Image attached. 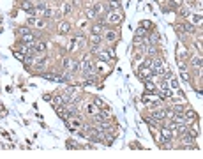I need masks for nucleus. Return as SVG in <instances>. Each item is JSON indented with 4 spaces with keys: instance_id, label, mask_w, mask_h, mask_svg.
I'll use <instances>...</instances> for the list:
<instances>
[{
    "instance_id": "f257e3e1",
    "label": "nucleus",
    "mask_w": 203,
    "mask_h": 159,
    "mask_svg": "<svg viewBox=\"0 0 203 159\" xmlns=\"http://www.w3.org/2000/svg\"><path fill=\"white\" fill-rule=\"evenodd\" d=\"M80 71L83 73V76H85V78H88V76H94V71H95V67H94V62H92L90 58L83 57V58H81V64H80Z\"/></svg>"
},
{
    "instance_id": "f03ea898",
    "label": "nucleus",
    "mask_w": 203,
    "mask_h": 159,
    "mask_svg": "<svg viewBox=\"0 0 203 159\" xmlns=\"http://www.w3.org/2000/svg\"><path fill=\"white\" fill-rule=\"evenodd\" d=\"M124 20V14H122V9H117V11H108V14H106V25H118L122 23Z\"/></svg>"
},
{
    "instance_id": "7ed1b4c3",
    "label": "nucleus",
    "mask_w": 203,
    "mask_h": 159,
    "mask_svg": "<svg viewBox=\"0 0 203 159\" xmlns=\"http://www.w3.org/2000/svg\"><path fill=\"white\" fill-rule=\"evenodd\" d=\"M164 67H166V64H164V60H162L161 57H154L152 58V73L155 76H162Z\"/></svg>"
},
{
    "instance_id": "20e7f679",
    "label": "nucleus",
    "mask_w": 203,
    "mask_h": 159,
    "mask_svg": "<svg viewBox=\"0 0 203 159\" xmlns=\"http://www.w3.org/2000/svg\"><path fill=\"white\" fill-rule=\"evenodd\" d=\"M118 32L115 30V28H104L102 30V39L106 42H115V41H118Z\"/></svg>"
},
{
    "instance_id": "39448f33",
    "label": "nucleus",
    "mask_w": 203,
    "mask_h": 159,
    "mask_svg": "<svg viewBox=\"0 0 203 159\" xmlns=\"http://www.w3.org/2000/svg\"><path fill=\"white\" fill-rule=\"evenodd\" d=\"M67 127L71 129V131H80L81 127H83V122H81V118H78V117H74V115H71L67 120Z\"/></svg>"
},
{
    "instance_id": "423d86ee",
    "label": "nucleus",
    "mask_w": 203,
    "mask_h": 159,
    "mask_svg": "<svg viewBox=\"0 0 203 159\" xmlns=\"http://www.w3.org/2000/svg\"><path fill=\"white\" fill-rule=\"evenodd\" d=\"M113 57H115V53L110 51V50H97V58H99V62H110Z\"/></svg>"
},
{
    "instance_id": "0eeeda50",
    "label": "nucleus",
    "mask_w": 203,
    "mask_h": 159,
    "mask_svg": "<svg viewBox=\"0 0 203 159\" xmlns=\"http://www.w3.org/2000/svg\"><path fill=\"white\" fill-rule=\"evenodd\" d=\"M173 138V131L168 126H162L161 127V141H171Z\"/></svg>"
},
{
    "instance_id": "6e6552de",
    "label": "nucleus",
    "mask_w": 203,
    "mask_h": 159,
    "mask_svg": "<svg viewBox=\"0 0 203 159\" xmlns=\"http://www.w3.org/2000/svg\"><path fill=\"white\" fill-rule=\"evenodd\" d=\"M28 25H34V27H37V28H44V27H46V21H44V18L30 16V18H28Z\"/></svg>"
},
{
    "instance_id": "1a4fd4ad",
    "label": "nucleus",
    "mask_w": 203,
    "mask_h": 159,
    "mask_svg": "<svg viewBox=\"0 0 203 159\" xmlns=\"http://www.w3.org/2000/svg\"><path fill=\"white\" fill-rule=\"evenodd\" d=\"M101 42H102V35H99V34H92L90 35V44H92V50L94 51L99 50V44Z\"/></svg>"
},
{
    "instance_id": "9d476101",
    "label": "nucleus",
    "mask_w": 203,
    "mask_h": 159,
    "mask_svg": "<svg viewBox=\"0 0 203 159\" xmlns=\"http://www.w3.org/2000/svg\"><path fill=\"white\" fill-rule=\"evenodd\" d=\"M32 50H34L35 55H42V53L46 51V44H44L42 41H37V39H35V41H34V46H32Z\"/></svg>"
},
{
    "instance_id": "9b49d317",
    "label": "nucleus",
    "mask_w": 203,
    "mask_h": 159,
    "mask_svg": "<svg viewBox=\"0 0 203 159\" xmlns=\"http://www.w3.org/2000/svg\"><path fill=\"white\" fill-rule=\"evenodd\" d=\"M69 30H71V23H67V21H62L60 25H58V34H62V35L69 34Z\"/></svg>"
},
{
    "instance_id": "f8f14e48",
    "label": "nucleus",
    "mask_w": 203,
    "mask_h": 159,
    "mask_svg": "<svg viewBox=\"0 0 203 159\" xmlns=\"http://www.w3.org/2000/svg\"><path fill=\"white\" fill-rule=\"evenodd\" d=\"M184 118H185V124H189V122L196 120V111H194V110H187V111L184 113Z\"/></svg>"
},
{
    "instance_id": "ddd939ff",
    "label": "nucleus",
    "mask_w": 203,
    "mask_h": 159,
    "mask_svg": "<svg viewBox=\"0 0 203 159\" xmlns=\"http://www.w3.org/2000/svg\"><path fill=\"white\" fill-rule=\"evenodd\" d=\"M104 25H106L104 21H99V23H95V25L92 27V34H99V35H101L102 30H104Z\"/></svg>"
},
{
    "instance_id": "4468645a",
    "label": "nucleus",
    "mask_w": 203,
    "mask_h": 159,
    "mask_svg": "<svg viewBox=\"0 0 203 159\" xmlns=\"http://www.w3.org/2000/svg\"><path fill=\"white\" fill-rule=\"evenodd\" d=\"M106 9H108V11H117V9H122V5H120V2H118V0H110V2H108V5H106Z\"/></svg>"
},
{
    "instance_id": "2eb2a0df",
    "label": "nucleus",
    "mask_w": 203,
    "mask_h": 159,
    "mask_svg": "<svg viewBox=\"0 0 203 159\" xmlns=\"http://www.w3.org/2000/svg\"><path fill=\"white\" fill-rule=\"evenodd\" d=\"M191 64H193V67H194V69L201 71V57H200V55L193 57V58H191Z\"/></svg>"
},
{
    "instance_id": "dca6fc26",
    "label": "nucleus",
    "mask_w": 203,
    "mask_h": 159,
    "mask_svg": "<svg viewBox=\"0 0 203 159\" xmlns=\"http://www.w3.org/2000/svg\"><path fill=\"white\" fill-rule=\"evenodd\" d=\"M92 11H94V12H95V16H97V14H102V12L106 11V7L102 5L101 2H97V4H94V5H92Z\"/></svg>"
},
{
    "instance_id": "f3484780",
    "label": "nucleus",
    "mask_w": 203,
    "mask_h": 159,
    "mask_svg": "<svg viewBox=\"0 0 203 159\" xmlns=\"http://www.w3.org/2000/svg\"><path fill=\"white\" fill-rule=\"evenodd\" d=\"M71 11H72V4L69 2V0H65L64 5H62V14H69Z\"/></svg>"
},
{
    "instance_id": "a211bd4d",
    "label": "nucleus",
    "mask_w": 203,
    "mask_h": 159,
    "mask_svg": "<svg viewBox=\"0 0 203 159\" xmlns=\"http://www.w3.org/2000/svg\"><path fill=\"white\" fill-rule=\"evenodd\" d=\"M145 88H147V92H155V85L152 80H145Z\"/></svg>"
},
{
    "instance_id": "6ab92c4d",
    "label": "nucleus",
    "mask_w": 203,
    "mask_h": 159,
    "mask_svg": "<svg viewBox=\"0 0 203 159\" xmlns=\"http://www.w3.org/2000/svg\"><path fill=\"white\" fill-rule=\"evenodd\" d=\"M134 37H136V39H145V37H147V30L140 27V28L136 30V34H134Z\"/></svg>"
},
{
    "instance_id": "aec40b11",
    "label": "nucleus",
    "mask_w": 203,
    "mask_h": 159,
    "mask_svg": "<svg viewBox=\"0 0 203 159\" xmlns=\"http://www.w3.org/2000/svg\"><path fill=\"white\" fill-rule=\"evenodd\" d=\"M87 111H88L90 115H95V113H97V106L94 104V103H90V104L87 106Z\"/></svg>"
},
{
    "instance_id": "412c9836",
    "label": "nucleus",
    "mask_w": 203,
    "mask_h": 159,
    "mask_svg": "<svg viewBox=\"0 0 203 159\" xmlns=\"http://www.w3.org/2000/svg\"><path fill=\"white\" fill-rule=\"evenodd\" d=\"M193 23L194 25H201V12H196L193 16Z\"/></svg>"
},
{
    "instance_id": "4be33fe9",
    "label": "nucleus",
    "mask_w": 203,
    "mask_h": 159,
    "mask_svg": "<svg viewBox=\"0 0 203 159\" xmlns=\"http://www.w3.org/2000/svg\"><path fill=\"white\" fill-rule=\"evenodd\" d=\"M140 27H143V28L147 30V28H152L154 23H152V21H148V20H145V21H141V23H140Z\"/></svg>"
},
{
    "instance_id": "5701e85b",
    "label": "nucleus",
    "mask_w": 203,
    "mask_h": 159,
    "mask_svg": "<svg viewBox=\"0 0 203 159\" xmlns=\"http://www.w3.org/2000/svg\"><path fill=\"white\" fill-rule=\"evenodd\" d=\"M182 28H184L185 32H194V25H193V23H184Z\"/></svg>"
},
{
    "instance_id": "b1692460",
    "label": "nucleus",
    "mask_w": 203,
    "mask_h": 159,
    "mask_svg": "<svg viewBox=\"0 0 203 159\" xmlns=\"http://www.w3.org/2000/svg\"><path fill=\"white\" fill-rule=\"evenodd\" d=\"M94 104L97 106V108H110V106L106 104V103H102L101 99H94Z\"/></svg>"
},
{
    "instance_id": "393cba45",
    "label": "nucleus",
    "mask_w": 203,
    "mask_h": 159,
    "mask_svg": "<svg viewBox=\"0 0 203 159\" xmlns=\"http://www.w3.org/2000/svg\"><path fill=\"white\" fill-rule=\"evenodd\" d=\"M87 18H88V20H94V18H95V12L92 11V7H88V9H87Z\"/></svg>"
},
{
    "instance_id": "a878e982",
    "label": "nucleus",
    "mask_w": 203,
    "mask_h": 159,
    "mask_svg": "<svg viewBox=\"0 0 203 159\" xmlns=\"http://www.w3.org/2000/svg\"><path fill=\"white\" fill-rule=\"evenodd\" d=\"M178 14H180L182 18H185V16H189V11L185 9V7H180V11H178Z\"/></svg>"
},
{
    "instance_id": "bb28decb",
    "label": "nucleus",
    "mask_w": 203,
    "mask_h": 159,
    "mask_svg": "<svg viewBox=\"0 0 203 159\" xmlns=\"http://www.w3.org/2000/svg\"><path fill=\"white\" fill-rule=\"evenodd\" d=\"M51 97H53L51 94H44V101H51Z\"/></svg>"
}]
</instances>
